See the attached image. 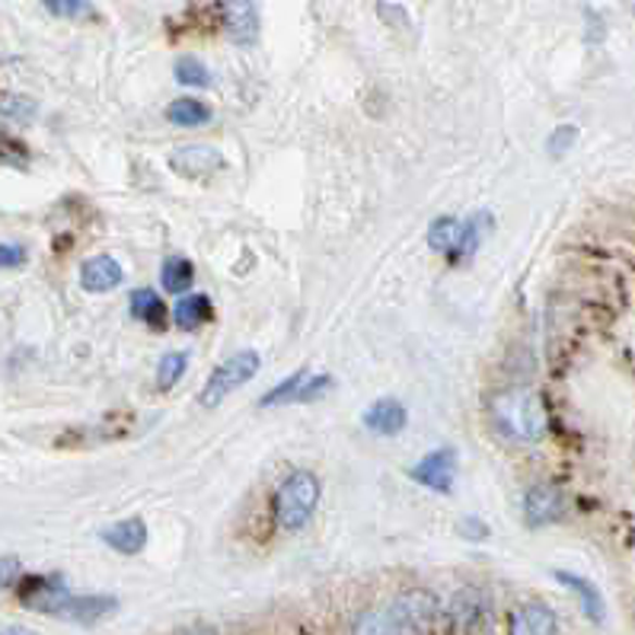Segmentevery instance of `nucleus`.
I'll list each match as a JSON object with an SVG mask.
<instances>
[{
	"label": "nucleus",
	"mask_w": 635,
	"mask_h": 635,
	"mask_svg": "<svg viewBox=\"0 0 635 635\" xmlns=\"http://www.w3.org/2000/svg\"><path fill=\"white\" fill-rule=\"evenodd\" d=\"M491 425L514 444H537L546 435V406L534 390H505L491 399Z\"/></svg>",
	"instance_id": "nucleus-1"
},
{
	"label": "nucleus",
	"mask_w": 635,
	"mask_h": 635,
	"mask_svg": "<svg viewBox=\"0 0 635 635\" xmlns=\"http://www.w3.org/2000/svg\"><path fill=\"white\" fill-rule=\"evenodd\" d=\"M323 498V486L316 473L310 470H291L275 491V521L285 534H297L310 524Z\"/></svg>",
	"instance_id": "nucleus-2"
},
{
	"label": "nucleus",
	"mask_w": 635,
	"mask_h": 635,
	"mask_svg": "<svg viewBox=\"0 0 635 635\" xmlns=\"http://www.w3.org/2000/svg\"><path fill=\"white\" fill-rule=\"evenodd\" d=\"M491 227L489 211H476L470 217H435L432 227H428V246L447 256L450 262H463V259H473L476 249L483 244L486 231Z\"/></svg>",
	"instance_id": "nucleus-3"
},
{
	"label": "nucleus",
	"mask_w": 635,
	"mask_h": 635,
	"mask_svg": "<svg viewBox=\"0 0 635 635\" xmlns=\"http://www.w3.org/2000/svg\"><path fill=\"white\" fill-rule=\"evenodd\" d=\"M393 635H435L440 620V603L432 590H402L387 603Z\"/></svg>",
	"instance_id": "nucleus-4"
},
{
	"label": "nucleus",
	"mask_w": 635,
	"mask_h": 635,
	"mask_svg": "<svg viewBox=\"0 0 635 635\" xmlns=\"http://www.w3.org/2000/svg\"><path fill=\"white\" fill-rule=\"evenodd\" d=\"M259 368H262V358H259V351H252V348H244V351L224 358V361L211 371L204 390L198 393V406H201V409H217L231 393L246 387V384L259 374Z\"/></svg>",
	"instance_id": "nucleus-5"
},
{
	"label": "nucleus",
	"mask_w": 635,
	"mask_h": 635,
	"mask_svg": "<svg viewBox=\"0 0 635 635\" xmlns=\"http://www.w3.org/2000/svg\"><path fill=\"white\" fill-rule=\"evenodd\" d=\"M16 587H20V603L26 610L49 613V617H61L67 600L74 597L61 575H23V582Z\"/></svg>",
	"instance_id": "nucleus-6"
},
{
	"label": "nucleus",
	"mask_w": 635,
	"mask_h": 635,
	"mask_svg": "<svg viewBox=\"0 0 635 635\" xmlns=\"http://www.w3.org/2000/svg\"><path fill=\"white\" fill-rule=\"evenodd\" d=\"M409 476H412L419 486H425V489L447 495V491L453 489V483H457V453H453V447H440V450L425 453V457L409 470Z\"/></svg>",
	"instance_id": "nucleus-7"
},
{
	"label": "nucleus",
	"mask_w": 635,
	"mask_h": 635,
	"mask_svg": "<svg viewBox=\"0 0 635 635\" xmlns=\"http://www.w3.org/2000/svg\"><path fill=\"white\" fill-rule=\"evenodd\" d=\"M221 23L227 29V36L237 46H256L259 42V10L252 0H224L221 3Z\"/></svg>",
	"instance_id": "nucleus-8"
},
{
	"label": "nucleus",
	"mask_w": 635,
	"mask_h": 635,
	"mask_svg": "<svg viewBox=\"0 0 635 635\" xmlns=\"http://www.w3.org/2000/svg\"><path fill=\"white\" fill-rule=\"evenodd\" d=\"M565 518V495L556 486H531L524 495V521L527 527H546Z\"/></svg>",
	"instance_id": "nucleus-9"
},
{
	"label": "nucleus",
	"mask_w": 635,
	"mask_h": 635,
	"mask_svg": "<svg viewBox=\"0 0 635 635\" xmlns=\"http://www.w3.org/2000/svg\"><path fill=\"white\" fill-rule=\"evenodd\" d=\"M170 166H173V173H179L183 179H204V176H211L214 170H221L224 160H221V153H217L214 147L189 145L173 150Z\"/></svg>",
	"instance_id": "nucleus-10"
},
{
	"label": "nucleus",
	"mask_w": 635,
	"mask_h": 635,
	"mask_svg": "<svg viewBox=\"0 0 635 635\" xmlns=\"http://www.w3.org/2000/svg\"><path fill=\"white\" fill-rule=\"evenodd\" d=\"M122 282H125V269H122V262L112 259V256H90V259L80 265V285H84V291L90 294L115 291Z\"/></svg>",
	"instance_id": "nucleus-11"
},
{
	"label": "nucleus",
	"mask_w": 635,
	"mask_h": 635,
	"mask_svg": "<svg viewBox=\"0 0 635 635\" xmlns=\"http://www.w3.org/2000/svg\"><path fill=\"white\" fill-rule=\"evenodd\" d=\"M447 617L457 630H476L489 617V597L480 587H460L450 600Z\"/></svg>",
	"instance_id": "nucleus-12"
},
{
	"label": "nucleus",
	"mask_w": 635,
	"mask_h": 635,
	"mask_svg": "<svg viewBox=\"0 0 635 635\" xmlns=\"http://www.w3.org/2000/svg\"><path fill=\"white\" fill-rule=\"evenodd\" d=\"M115 610H119V600L109 597V594H74L67 600L61 620H71V623H80V626H94V623L105 620Z\"/></svg>",
	"instance_id": "nucleus-13"
},
{
	"label": "nucleus",
	"mask_w": 635,
	"mask_h": 635,
	"mask_svg": "<svg viewBox=\"0 0 635 635\" xmlns=\"http://www.w3.org/2000/svg\"><path fill=\"white\" fill-rule=\"evenodd\" d=\"M102 543L122 556H138L147 546V524L145 518H125V521H115L109 524L105 531H99Z\"/></svg>",
	"instance_id": "nucleus-14"
},
{
	"label": "nucleus",
	"mask_w": 635,
	"mask_h": 635,
	"mask_svg": "<svg viewBox=\"0 0 635 635\" xmlns=\"http://www.w3.org/2000/svg\"><path fill=\"white\" fill-rule=\"evenodd\" d=\"M409 425V412L399 399H377L368 412H364V428L381 435V438H393Z\"/></svg>",
	"instance_id": "nucleus-15"
},
{
	"label": "nucleus",
	"mask_w": 635,
	"mask_h": 635,
	"mask_svg": "<svg viewBox=\"0 0 635 635\" xmlns=\"http://www.w3.org/2000/svg\"><path fill=\"white\" fill-rule=\"evenodd\" d=\"M559 633V623H556V613L552 607L531 600L524 607L514 610L511 617V635H556Z\"/></svg>",
	"instance_id": "nucleus-16"
},
{
	"label": "nucleus",
	"mask_w": 635,
	"mask_h": 635,
	"mask_svg": "<svg viewBox=\"0 0 635 635\" xmlns=\"http://www.w3.org/2000/svg\"><path fill=\"white\" fill-rule=\"evenodd\" d=\"M552 578H556L559 585L569 587V590L578 597V603H582V610H585L587 620L603 623V597H600V590L590 585L587 578L575 575V572H552Z\"/></svg>",
	"instance_id": "nucleus-17"
},
{
	"label": "nucleus",
	"mask_w": 635,
	"mask_h": 635,
	"mask_svg": "<svg viewBox=\"0 0 635 635\" xmlns=\"http://www.w3.org/2000/svg\"><path fill=\"white\" fill-rule=\"evenodd\" d=\"M173 320L183 333H196L201 329L208 320H211V300L204 294H186L176 310H173Z\"/></svg>",
	"instance_id": "nucleus-18"
},
{
	"label": "nucleus",
	"mask_w": 635,
	"mask_h": 635,
	"mask_svg": "<svg viewBox=\"0 0 635 635\" xmlns=\"http://www.w3.org/2000/svg\"><path fill=\"white\" fill-rule=\"evenodd\" d=\"M128 307H132V316L147 323V326H153V329L166 326V303L153 288H138V291L132 294Z\"/></svg>",
	"instance_id": "nucleus-19"
},
{
	"label": "nucleus",
	"mask_w": 635,
	"mask_h": 635,
	"mask_svg": "<svg viewBox=\"0 0 635 635\" xmlns=\"http://www.w3.org/2000/svg\"><path fill=\"white\" fill-rule=\"evenodd\" d=\"M166 122L176 125V128H198V125H208L211 122V109L201 99H173L166 105Z\"/></svg>",
	"instance_id": "nucleus-20"
},
{
	"label": "nucleus",
	"mask_w": 635,
	"mask_h": 635,
	"mask_svg": "<svg viewBox=\"0 0 635 635\" xmlns=\"http://www.w3.org/2000/svg\"><path fill=\"white\" fill-rule=\"evenodd\" d=\"M160 285L170 294L189 291L196 285V265L186 259V256H170L163 259V269H160Z\"/></svg>",
	"instance_id": "nucleus-21"
},
{
	"label": "nucleus",
	"mask_w": 635,
	"mask_h": 635,
	"mask_svg": "<svg viewBox=\"0 0 635 635\" xmlns=\"http://www.w3.org/2000/svg\"><path fill=\"white\" fill-rule=\"evenodd\" d=\"M186 368H189V354H186V351H170V354H163L160 364H157V387H160V390H173V387L183 381Z\"/></svg>",
	"instance_id": "nucleus-22"
},
{
	"label": "nucleus",
	"mask_w": 635,
	"mask_h": 635,
	"mask_svg": "<svg viewBox=\"0 0 635 635\" xmlns=\"http://www.w3.org/2000/svg\"><path fill=\"white\" fill-rule=\"evenodd\" d=\"M58 20H97V7L90 0H39Z\"/></svg>",
	"instance_id": "nucleus-23"
},
{
	"label": "nucleus",
	"mask_w": 635,
	"mask_h": 635,
	"mask_svg": "<svg viewBox=\"0 0 635 635\" xmlns=\"http://www.w3.org/2000/svg\"><path fill=\"white\" fill-rule=\"evenodd\" d=\"M173 71H176V80L183 87H211V71L198 61L196 54H183Z\"/></svg>",
	"instance_id": "nucleus-24"
},
{
	"label": "nucleus",
	"mask_w": 635,
	"mask_h": 635,
	"mask_svg": "<svg viewBox=\"0 0 635 635\" xmlns=\"http://www.w3.org/2000/svg\"><path fill=\"white\" fill-rule=\"evenodd\" d=\"M303 377H307V371H294L288 381L275 384L272 390L265 393V396L259 399V406H262V409H272V406H285V402H294V393H297V387L303 384Z\"/></svg>",
	"instance_id": "nucleus-25"
},
{
	"label": "nucleus",
	"mask_w": 635,
	"mask_h": 635,
	"mask_svg": "<svg viewBox=\"0 0 635 635\" xmlns=\"http://www.w3.org/2000/svg\"><path fill=\"white\" fill-rule=\"evenodd\" d=\"M0 115L13 122H33L36 119V102L16 94H0Z\"/></svg>",
	"instance_id": "nucleus-26"
},
{
	"label": "nucleus",
	"mask_w": 635,
	"mask_h": 635,
	"mask_svg": "<svg viewBox=\"0 0 635 635\" xmlns=\"http://www.w3.org/2000/svg\"><path fill=\"white\" fill-rule=\"evenodd\" d=\"M351 635H393L387 607H377V610H368L364 617H358Z\"/></svg>",
	"instance_id": "nucleus-27"
},
{
	"label": "nucleus",
	"mask_w": 635,
	"mask_h": 635,
	"mask_svg": "<svg viewBox=\"0 0 635 635\" xmlns=\"http://www.w3.org/2000/svg\"><path fill=\"white\" fill-rule=\"evenodd\" d=\"M578 141V128L575 125H559L552 135H549V141H546V150H549V157H565V150Z\"/></svg>",
	"instance_id": "nucleus-28"
},
{
	"label": "nucleus",
	"mask_w": 635,
	"mask_h": 635,
	"mask_svg": "<svg viewBox=\"0 0 635 635\" xmlns=\"http://www.w3.org/2000/svg\"><path fill=\"white\" fill-rule=\"evenodd\" d=\"M23 582V562L16 556H3L0 559V590L20 585Z\"/></svg>",
	"instance_id": "nucleus-29"
},
{
	"label": "nucleus",
	"mask_w": 635,
	"mask_h": 635,
	"mask_svg": "<svg viewBox=\"0 0 635 635\" xmlns=\"http://www.w3.org/2000/svg\"><path fill=\"white\" fill-rule=\"evenodd\" d=\"M460 534H463V539L483 543V539H489V524H486L483 518L470 514V518H463V521H460Z\"/></svg>",
	"instance_id": "nucleus-30"
},
{
	"label": "nucleus",
	"mask_w": 635,
	"mask_h": 635,
	"mask_svg": "<svg viewBox=\"0 0 635 635\" xmlns=\"http://www.w3.org/2000/svg\"><path fill=\"white\" fill-rule=\"evenodd\" d=\"M26 262V246L0 244V269H20Z\"/></svg>",
	"instance_id": "nucleus-31"
},
{
	"label": "nucleus",
	"mask_w": 635,
	"mask_h": 635,
	"mask_svg": "<svg viewBox=\"0 0 635 635\" xmlns=\"http://www.w3.org/2000/svg\"><path fill=\"white\" fill-rule=\"evenodd\" d=\"M0 635H36L33 630H26V626H7Z\"/></svg>",
	"instance_id": "nucleus-32"
}]
</instances>
